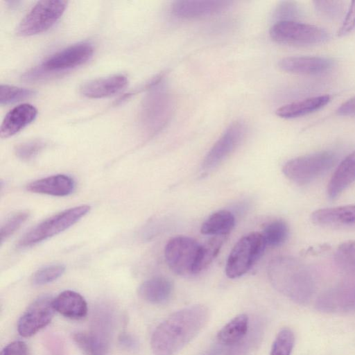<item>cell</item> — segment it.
<instances>
[{
  "instance_id": "36",
  "label": "cell",
  "mask_w": 355,
  "mask_h": 355,
  "mask_svg": "<svg viewBox=\"0 0 355 355\" xmlns=\"http://www.w3.org/2000/svg\"><path fill=\"white\" fill-rule=\"evenodd\" d=\"M28 216L29 213L28 211H21L8 218L1 228V242L3 243L13 234L27 220Z\"/></svg>"
},
{
  "instance_id": "14",
  "label": "cell",
  "mask_w": 355,
  "mask_h": 355,
  "mask_svg": "<svg viewBox=\"0 0 355 355\" xmlns=\"http://www.w3.org/2000/svg\"><path fill=\"white\" fill-rule=\"evenodd\" d=\"M232 1L225 0H181L174 1L171 13L182 19H196L214 15L230 8Z\"/></svg>"
},
{
  "instance_id": "41",
  "label": "cell",
  "mask_w": 355,
  "mask_h": 355,
  "mask_svg": "<svg viewBox=\"0 0 355 355\" xmlns=\"http://www.w3.org/2000/svg\"><path fill=\"white\" fill-rule=\"evenodd\" d=\"M119 340L120 345L126 349L134 351L138 349L137 340L130 334H121L119 338Z\"/></svg>"
},
{
  "instance_id": "24",
  "label": "cell",
  "mask_w": 355,
  "mask_h": 355,
  "mask_svg": "<svg viewBox=\"0 0 355 355\" xmlns=\"http://www.w3.org/2000/svg\"><path fill=\"white\" fill-rule=\"evenodd\" d=\"M249 328L248 316L246 314L238 315L218 331L217 340L220 345L233 346L245 337Z\"/></svg>"
},
{
  "instance_id": "34",
  "label": "cell",
  "mask_w": 355,
  "mask_h": 355,
  "mask_svg": "<svg viewBox=\"0 0 355 355\" xmlns=\"http://www.w3.org/2000/svg\"><path fill=\"white\" fill-rule=\"evenodd\" d=\"M34 94V91L27 88L1 85L0 87V104L3 105L19 101L31 97Z\"/></svg>"
},
{
  "instance_id": "26",
  "label": "cell",
  "mask_w": 355,
  "mask_h": 355,
  "mask_svg": "<svg viewBox=\"0 0 355 355\" xmlns=\"http://www.w3.org/2000/svg\"><path fill=\"white\" fill-rule=\"evenodd\" d=\"M225 236H214L200 246L193 275L207 268L218 254L225 241Z\"/></svg>"
},
{
  "instance_id": "22",
  "label": "cell",
  "mask_w": 355,
  "mask_h": 355,
  "mask_svg": "<svg viewBox=\"0 0 355 355\" xmlns=\"http://www.w3.org/2000/svg\"><path fill=\"white\" fill-rule=\"evenodd\" d=\"M331 101L329 95H320L295 101L279 107L276 114L284 119H294L315 112Z\"/></svg>"
},
{
  "instance_id": "18",
  "label": "cell",
  "mask_w": 355,
  "mask_h": 355,
  "mask_svg": "<svg viewBox=\"0 0 355 355\" xmlns=\"http://www.w3.org/2000/svg\"><path fill=\"white\" fill-rule=\"evenodd\" d=\"M37 109L32 105L24 103L10 110L4 117L1 125L0 135L2 138L11 137L35 120Z\"/></svg>"
},
{
  "instance_id": "6",
  "label": "cell",
  "mask_w": 355,
  "mask_h": 355,
  "mask_svg": "<svg viewBox=\"0 0 355 355\" xmlns=\"http://www.w3.org/2000/svg\"><path fill=\"white\" fill-rule=\"evenodd\" d=\"M270 36L277 43L294 46L318 44L329 37L323 28L297 21H276L270 29Z\"/></svg>"
},
{
  "instance_id": "17",
  "label": "cell",
  "mask_w": 355,
  "mask_h": 355,
  "mask_svg": "<svg viewBox=\"0 0 355 355\" xmlns=\"http://www.w3.org/2000/svg\"><path fill=\"white\" fill-rule=\"evenodd\" d=\"M74 180L64 174H58L37 180L27 185V190L53 196H67L75 189Z\"/></svg>"
},
{
  "instance_id": "12",
  "label": "cell",
  "mask_w": 355,
  "mask_h": 355,
  "mask_svg": "<svg viewBox=\"0 0 355 355\" xmlns=\"http://www.w3.org/2000/svg\"><path fill=\"white\" fill-rule=\"evenodd\" d=\"M53 300L50 295H42L28 306L17 324L20 336L31 337L51 322L55 311Z\"/></svg>"
},
{
  "instance_id": "16",
  "label": "cell",
  "mask_w": 355,
  "mask_h": 355,
  "mask_svg": "<svg viewBox=\"0 0 355 355\" xmlns=\"http://www.w3.org/2000/svg\"><path fill=\"white\" fill-rule=\"evenodd\" d=\"M319 226L334 229H355V205L320 209L311 216Z\"/></svg>"
},
{
  "instance_id": "35",
  "label": "cell",
  "mask_w": 355,
  "mask_h": 355,
  "mask_svg": "<svg viewBox=\"0 0 355 355\" xmlns=\"http://www.w3.org/2000/svg\"><path fill=\"white\" fill-rule=\"evenodd\" d=\"M64 270L65 268L62 265H51L41 268L33 275V284L41 286L51 283L62 276Z\"/></svg>"
},
{
  "instance_id": "10",
  "label": "cell",
  "mask_w": 355,
  "mask_h": 355,
  "mask_svg": "<svg viewBox=\"0 0 355 355\" xmlns=\"http://www.w3.org/2000/svg\"><path fill=\"white\" fill-rule=\"evenodd\" d=\"M93 46L81 42L64 49L48 58L42 64L29 73L31 78L39 75L67 70L83 64L92 56Z\"/></svg>"
},
{
  "instance_id": "28",
  "label": "cell",
  "mask_w": 355,
  "mask_h": 355,
  "mask_svg": "<svg viewBox=\"0 0 355 355\" xmlns=\"http://www.w3.org/2000/svg\"><path fill=\"white\" fill-rule=\"evenodd\" d=\"M334 261L342 272L355 275V241L340 243L335 252Z\"/></svg>"
},
{
  "instance_id": "1",
  "label": "cell",
  "mask_w": 355,
  "mask_h": 355,
  "mask_svg": "<svg viewBox=\"0 0 355 355\" xmlns=\"http://www.w3.org/2000/svg\"><path fill=\"white\" fill-rule=\"evenodd\" d=\"M209 313L203 304L178 310L153 331L150 345L155 355H174L192 340L206 325Z\"/></svg>"
},
{
  "instance_id": "5",
  "label": "cell",
  "mask_w": 355,
  "mask_h": 355,
  "mask_svg": "<svg viewBox=\"0 0 355 355\" xmlns=\"http://www.w3.org/2000/svg\"><path fill=\"white\" fill-rule=\"evenodd\" d=\"M161 77L155 80L150 92L144 100L140 119L143 128L150 133L160 130L168 122L172 112V99L164 87L159 85Z\"/></svg>"
},
{
  "instance_id": "3",
  "label": "cell",
  "mask_w": 355,
  "mask_h": 355,
  "mask_svg": "<svg viewBox=\"0 0 355 355\" xmlns=\"http://www.w3.org/2000/svg\"><path fill=\"white\" fill-rule=\"evenodd\" d=\"M336 161L337 156L334 152L320 151L288 160L282 171L293 182L304 185L324 174Z\"/></svg>"
},
{
  "instance_id": "32",
  "label": "cell",
  "mask_w": 355,
  "mask_h": 355,
  "mask_svg": "<svg viewBox=\"0 0 355 355\" xmlns=\"http://www.w3.org/2000/svg\"><path fill=\"white\" fill-rule=\"evenodd\" d=\"M295 343L293 332L285 328L277 335L270 355H291Z\"/></svg>"
},
{
  "instance_id": "9",
  "label": "cell",
  "mask_w": 355,
  "mask_h": 355,
  "mask_svg": "<svg viewBox=\"0 0 355 355\" xmlns=\"http://www.w3.org/2000/svg\"><path fill=\"white\" fill-rule=\"evenodd\" d=\"M200 245L188 236H176L166 244L164 257L168 267L179 275H193Z\"/></svg>"
},
{
  "instance_id": "40",
  "label": "cell",
  "mask_w": 355,
  "mask_h": 355,
  "mask_svg": "<svg viewBox=\"0 0 355 355\" xmlns=\"http://www.w3.org/2000/svg\"><path fill=\"white\" fill-rule=\"evenodd\" d=\"M336 112L340 116H355V96L342 103Z\"/></svg>"
},
{
  "instance_id": "27",
  "label": "cell",
  "mask_w": 355,
  "mask_h": 355,
  "mask_svg": "<svg viewBox=\"0 0 355 355\" xmlns=\"http://www.w3.org/2000/svg\"><path fill=\"white\" fill-rule=\"evenodd\" d=\"M263 334V324L260 321L256 320L250 324L249 330L245 337L236 345L230 347L227 355H250L254 349Z\"/></svg>"
},
{
  "instance_id": "4",
  "label": "cell",
  "mask_w": 355,
  "mask_h": 355,
  "mask_svg": "<svg viewBox=\"0 0 355 355\" xmlns=\"http://www.w3.org/2000/svg\"><path fill=\"white\" fill-rule=\"evenodd\" d=\"M90 210L83 205L66 209L35 226L19 241L17 247L24 248L34 245L69 228Z\"/></svg>"
},
{
  "instance_id": "11",
  "label": "cell",
  "mask_w": 355,
  "mask_h": 355,
  "mask_svg": "<svg viewBox=\"0 0 355 355\" xmlns=\"http://www.w3.org/2000/svg\"><path fill=\"white\" fill-rule=\"evenodd\" d=\"M315 308L324 313L355 311V281L346 280L323 292L315 302Z\"/></svg>"
},
{
  "instance_id": "7",
  "label": "cell",
  "mask_w": 355,
  "mask_h": 355,
  "mask_svg": "<svg viewBox=\"0 0 355 355\" xmlns=\"http://www.w3.org/2000/svg\"><path fill=\"white\" fill-rule=\"evenodd\" d=\"M266 245L262 233L253 232L242 237L230 253L226 275L234 279L245 274L262 255Z\"/></svg>"
},
{
  "instance_id": "19",
  "label": "cell",
  "mask_w": 355,
  "mask_h": 355,
  "mask_svg": "<svg viewBox=\"0 0 355 355\" xmlns=\"http://www.w3.org/2000/svg\"><path fill=\"white\" fill-rule=\"evenodd\" d=\"M355 182V150L349 154L338 166L327 185L329 198H338Z\"/></svg>"
},
{
  "instance_id": "31",
  "label": "cell",
  "mask_w": 355,
  "mask_h": 355,
  "mask_svg": "<svg viewBox=\"0 0 355 355\" xmlns=\"http://www.w3.org/2000/svg\"><path fill=\"white\" fill-rule=\"evenodd\" d=\"M313 3L320 16L331 20L341 17L345 10V3L343 1H313Z\"/></svg>"
},
{
  "instance_id": "42",
  "label": "cell",
  "mask_w": 355,
  "mask_h": 355,
  "mask_svg": "<svg viewBox=\"0 0 355 355\" xmlns=\"http://www.w3.org/2000/svg\"><path fill=\"white\" fill-rule=\"evenodd\" d=\"M222 349L218 347H213L202 355H221Z\"/></svg>"
},
{
  "instance_id": "13",
  "label": "cell",
  "mask_w": 355,
  "mask_h": 355,
  "mask_svg": "<svg viewBox=\"0 0 355 355\" xmlns=\"http://www.w3.org/2000/svg\"><path fill=\"white\" fill-rule=\"evenodd\" d=\"M245 131L243 122L231 123L205 157L202 164L203 169H212L227 158L239 145Z\"/></svg>"
},
{
  "instance_id": "8",
  "label": "cell",
  "mask_w": 355,
  "mask_h": 355,
  "mask_svg": "<svg viewBox=\"0 0 355 355\" xmlns=\"http://www.w3.org/2000/svg\"><path fill=\"white\" fill-rule=\"evenodd\" d=\"M67 5V1L62 0L37 2L18 25L17 34L30 36L49 30L61 17Z\"/></svg>"
},
{
  "instance_id": "2",
  "label": "cell",
  "mask_w": 355,
  "mask_h": 355,
  "mask_svg": "<svg viewBox=\"0 0 355 355\" xmlns=\"http://www.w3.org/2000/svg\"><path fill=\"white\" fill-rule=\"evenodd\" d=\"M268 275L273 287L293 302L307 304L315 289V280L307 265L291 256H279L268 266Z\"/></svg>"
},
{
  "instance_id": "39",
  "label": "cell",
  "mask_w": 355,
  "mask_h": 355,
  "mask_svg": "<svg viewBox=\"0 0 355 355\" xmlns=\"http://www.w3.org/2000/svg\"><path fill=\"white\" fill-rule=\"evenodd\" d=\"M1 355H28V350L24 342L16 340L7 345Z\"/></svg>"
},
{
  "instance_id": "29",
  "label": "cell",
  "mask_w": 355,
  "mask_h": 355,
  "mask_svg": "<svg viewBox=\"0 0 355 355\" xmlns=\"http://www.w3.org/2000/svg\"><path fill=\"white\" fill-rule=\"evenodd\" d=\"M73 340L78 347L88 355H105L106 343L95 334L76 333L73 335Z\"/></svg>"
},
{
  "instance_id": "38",
  "label": "cell",
  "mask_w": 355,
  "mask_h": 355,
  "mask_svg": "<svg viewBox=\"0 0 355 355\" xmlns=\"http://www.w3.org/2000/svg\"><path fill=\"white\" fill-rule=\"evenodd\" d=\"M355 28V1L351 2L344 21L338 31V36H343Z\"/></svg>"
},
{
  "instance_id": "15",
  "label": "cell",
  "mask_w": 355,
  "mask_h": 355,
  "mask_svg": "<svg viewBox=\"0 0 355 355\" xmlns=\"http://www.w3.org/2000/svg\"><path fill=\"white\" fill-rule=\"evenodd\" d=\"M334 66L333 59L322 56H291L279 62L284 71L300 75H320L330 71Z\"/></svg>"
},
{
  "instance_id": "25",
  "label": "cell",
  "mask_w": 355,
  "mask_h": 355,
  "mask_svg": "<svg viewBox=\"0 0 355 355\" xmlns=\"http://www.w3.org/2000/svg\"><path fill=\"white\" fill-rule=\"evenodd\" d=\"M234 223V216L230 211L220 210L212 214L203 223L200 231L204 234L225 236L233 229Z\"/></svg>"
},
{
  "instance_id": "21",
  "label": "cell",
  "mask_w": 355,
  "mask_h": 355,
  "mask_svg": "<svg viewBox=\"0 0 355 355\" xmlns=\"http://www.w3.org/2000/svg\"><path fill=\"white\" fill-rule=\"evenodd\" d=\"M53 306L63 316L80 320L87 313V304L84 297L73 291L67 290L60 293L53 300Z\"/></svg>"
},
{
  "instance_id": "23",
  "label": "cell",
  "mask_w": 355,
  "mask_h": 355,
  "mask_svg": "<svg viewBox=\"0 0 355 355\" xmlns=\"http://www.w3.org/2000/svg\"><path fill=\"white\" fill-rule=\"evenodd\" d=\"M172 292V283L163 277H155L144 282L138 290L139 295L141 299L154 304L167 302Z\"/></svg>"
},
{
  "instance_id": "33",
  "label": "cell",
  "mask_w": 355,
  "mask_h": 355,
  "mask_svg": "<svg viewBox=\"0 0 355 355\" xmlns=\"http://www.w3.org/2000/svg\"><path fill=\"white\" fill-rule=\"evenodd\" d=\"M303 15V10L295 1H284L277 6L274 11V18L277 21H296Z\"/></svg>"
},
{
  "instance_id": "30",
  "label": "cell",
  "mask_w": 355,
  "mask_h": 355,
  "mask_svg": "<svg viewBox=\"0 0 355 355\" xmlns=\"http://www.w3.org/2000/svg\"><path fill=\"white\" fill-rule=\"evenodd\" d=\"M288 233L286 223L282 220H276L266 225L262 234L266 245L277 247L286 241Z\"/></svg>"
},
{
  "instance_id": "20",
  "label": "cell",
  "mask_w": 355,
  "mask_h": 355,
  "mask_svg": "<svg viewBox=\"0 0 355 355\" xmlns=\"http://www.w3.org/2000/svg\"><path fill=\"white\" fill-rule=\"evenodd\" d=\"M127 84L128 80L125 76L114 75L84 83L80 87V92L88 98H101L119 92Z\"/></svg>"
},
{
  "instance_id": "37",
  "label": "cell",
  "mask_w": 355,
  "mask_h": 355,
  "mask_svg": "<svg viewBox=\"0 0 355 355\" xmlns=\"http://www.w3.org/2000/svg\"><path fill=\"white\" fill-rule=\"evenodd\" d=\"M44 147V142L38 140L31 141L17 146L15 153L19 159L28 161L34 158Z\"/></svg>"
}]
</instances>
